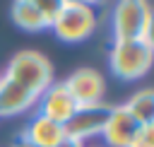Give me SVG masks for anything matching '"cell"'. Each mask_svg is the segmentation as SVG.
Here are the masks:
<instances>
[{
    "label": "cell",
    "instance_id": "7c38bea8",
    "mask_svg": "<svg viewBox=\"0 0 154 147\" xmlns=\"http://www.w3.org/2000/svg\"><path fill=\"white\" fill-rule=\"evenodd\" d=\"M140 125L154 123V89H140L123 104Z\"/></svg>",
    "mask_w": 154,
    "mask_h": 147
},
{
    "label": "cell",
    "instance_id": "5b68a950",
    "mask_svg": "<svg viewBox=\"0 0 154 147\" xmlns=\"http://www.w3.org/2000/svg\"><path fill=\"white\" fill-rule=\"evenodd\" d=\"M152 7L147 0H118L113 10L116 39H142Z\"/></svg>",
    "mask_w": 154,
    "mask_h": 147
},
{
    "label": "cell",
    "instance_id": "8992f818",
    "mask_svg": "<svg viewBox=\"0 0 154 147\" xmlns=\"http://www.w3.org/2000/svg\"><path fill=\"white\" fill-rule=\"evenodd\" d=\"M36 104H38V116H46V118H51L60 125H65L77 108V101L67 92L65 82H53L48 89L41 92Z\"/></svg>",
    "mask_w": 154,
    "mask_h": 147
},
{
    "label": "cell",
    "instance_id": "30bf717a",
    "mask_svg": "<svg viewBox=\"0 0 154 147\" xmlns=\"http://www.w3.org/2000/svg\"><path fill=\"white\" fill-rule=\"evenodd\" d=\"M22 135L26 140H31L34 145H38V147H55L65 137V130H63L60 123H55L46 116H34Z\"/></svg>",
    "mask_w": 154,
    "mask_h": 147
},
{
    "label": "cell",
    "instance_id": "9a60e30c",
    "mask_svg": "<svg viewBox=\"0 0 154 147\" xmlns=\"http://www.w3.org/2000/svg\"><path fill=\"white\" fill-rule=\"evenodd\" d=\"M142 41H144V43L149 46V51L154 53V10H152V14H149V22H147V27H144Z\"/></svg>",
    "mask_w": 154,
    "mask_h": 147
},
{
    "label": "cell",
    "instance_id": "52a82bcc",
    "mask_svg": "<svg viewBox=\"0 0 154 147\" xmlns=\"http://www.w3.org/2000/svg\"><path fill=\"white\" fill-rule=\"evenodd\" d=\"M65 87L72 94V99L77 101V106L99 104L103 99V89H106L101 72H96L94 67H79V70H75L65 80Z\"/></svg>",
    "mask_w": 154,
    "mask_h": 147
},
{
    "label": "cell",
    "instance_id": "7a4b0ae2",
    "mask_svg": "<svg viewBox=\"0 0 154 147\" xmlns=\"http://www.w3.org/2000/svg\"><path fill=\"white\" fill-rule=\"evenodd\" d=\"M111 70L120 80H140L149 72L154 63V53L142 39H116L111 55H108Z\"/></svg>",
    "mask_w": 154,
    "mask_h": 147
},
{
    "label": "cell",
    "instance_id": "9c48e42d",
    "mask_svg": "<svg viewBox=\"0 0 154 147\" xmlns=\"http://www.w3.org/2000/svg\"><path fill=\"white\" fill-rule=\"evenodd\" d=\"M36 94L10 77H0V116H19L36 104Z\"/></svg>",
    "mask_w": 154,
    "mask_h": 147
},
{
    "label": "cell",
    "instance_id": "6da1fadb",
    "mask_svg": "<svg viewBox=\"0 0 154 147\" xmlns=\"http://www.w3.org/2000/svg\"><path fill=\"white\" fill-rule=\"evenodd\" d=\"M5 77L19 82L22 87H26L36 96H41V92L53 84V65L38 51H19L7 63Z\"/></svg>",
    "mask_w": 154,
    "mask_h": 147
},
{
    "label": "cell",
    "instance_id": "8fae6325",
    "mask_svg": "<svg viewBox=\"0 0 154 147\" xmlns=\"http://www.w3.org/2000/svg\"><path fill=\"white\" fill-rule=\"evenodd\" d=\"M12 22H14L19 29H26V31L51 29V22H48L34 5H29L26 0H14V5H12Z\"/></svg>",
    "mask_w": 154,
    "mask_h": 147
},
{
    "label": "cell",
    "instance_id": "277c9868",
    "mask_svg": "<svg viewBox=\"0 0 154 147\" xmlns=\"http://www.w3.org/2000/svg\"><path fill=\"white\" fill-rule=\"evenodd\" d=\"M108 113H111V104L106 101H99V104H87V106H77L75 113L70 116V120L63 125L65 135L67 137H75V140H89V137H96L103 133V125L108 120Z\"/></svg>",
    "mask_w": 154,
    "mask_h": 147
},
{
    "label": "cell",
    "instance_id": "3957f363",
    "mask_svg": "<svg viewBox=\"0 0 154 147\" xmlns=\"http://www.w3.org/2000/svg\"><path fill=\"white\" fill-rule=\"evenodd\" d=\"M53 34L65 41V43H79L91 36L96 29V14L89 5L77 2V0H65L58 14L51 19Z\"/></svg>",
    "mask_w": 154,
    "mask_h": 147
},
{
    "label": "cell",
    "instance_id": "e0dca14e",
    "mask_svg": "<svg viewBox=\"0 0 154 147\" xmlns=\"http://www.w3.org/2000/svg\"><path fill=\"white\" fill-rule=\"evenodd\" d=\"M12 147H38V145H34V142H31V140H26L24 135H19V137L12 142Z\"/></svg>",
    "mask_w": 154,
    "mask_h": 147
},
{
    "label": "cell",
    "instance_id": "2e32d148",
    "mask_svg": "<svg viewBox=\"0 0 154 147\" xmlns=\"http://www.w3.org/2000/svg\"><path fill=\"white\" fill-rule=\"evenodd\" d=\"M55 147H84V142H82V140H75V137H67V135H65V137H63V140H60Z\"/></svg>",
    "mask_w": 154,
    "mask_h": 147
},
{
    "label": "cell",
    "instance_id": "5bb4252c",
    "mask_svg": "<svg viewBox=\"0 0 154 147\" xmlns=\"http://www.w3.org/2000/svg\"><path fill=\"white\" fill-rule=\"evenodd\" d=\"M130 147H154V123L152 125H140Z\"/></svg>",
    "mask_w": 154,
    "mask_h": 147
},
{
    "label": "cell",
    "instance_id": "ba28073f",
    "mask_svg": "<svg viewBox=\"0 0 154 147\" xmlns=\"http://www.w3.org/2000/svg\"><path fill=\"white\" fill-rule=\"evenodd\" d=\"M137 130H140V123L120 104V106H111V113H108V120H106L101 135H103L108 147H130Z\"/></svg>",
    "mask_w": 154,
    "mask_h": 147
},
{
    "label": "cell",
    "instance_id": "ac0fdd59",
    "mask_svg": "<svg viewBox=\"0 0 154 147\" xmlns=\"http://www.w3.org/2000/svg\"><path fill=\"white\" fill-rule=\"evenodd\" d=\"M77 2H84V5H89V7H91V5H96L99 0H77Z\"/></svg>",
    "mask_w": 154,
    "mask_h": 147
},
{
    "label": "cell",
    "instance_id": "4fadbf2b",
    "mask_svg": "<svg viewBox=\"0 0 154 147\" xmlns=\"http://www.w3.org/2000/svg\"><path fill=\"white\" fill-rule=\"evenodd\" d=\"M26 2H29V5H34V7H36V10H38L48 22H51V19L58 14V10L63 7V2H65V0H26Z\"/></svg>",
    "mask_w": 154,
    "mask_h": 147
}]
</instances>
